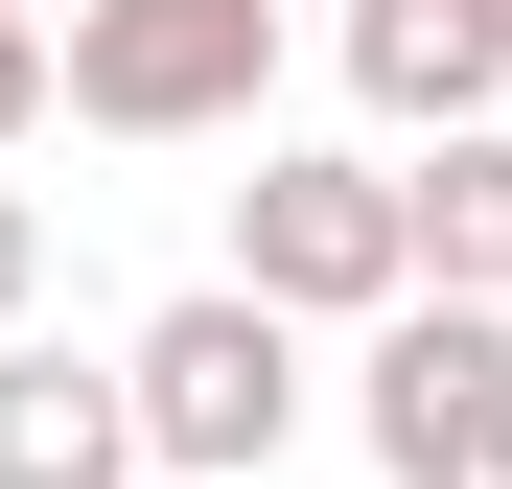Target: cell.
Returning a JSON list of instances; mask_svg holds the SVG:
<instances>
[{"label": "cell", "mask_w": 512, "mask_h": 489, "mask_svg": "<svg viewBox=\"0 0 512 489\" xmlns=\"http://www.w3.org/2000/svg\"><path fill=\"white\" fill-rule=\"evenodd\" d=\"M373 489H512V326L443 280L373 303Z\"/></svg>", "instance_id": "obj_3"}, {"label": "cell", "mask_w": 512, "mask_h": 489, "mask_svg": "<svg viewBox=\"0 0 512 489\" xmlns=\"http://www.w3.org/2000/svg\"><path fill=\"white\" fill-rule=\"evenodd\" d=\"M47 117V0H0V140Z\"/></svg>", "instance_id": "obj_8"}, {"label": "cell", "mask_w": 512, "mask_h": 489, "mask_svg": "<svg viewBox=\"0 0 512 489\" xmlns=\"http://www.w3.org/2000/svg\"><path fill=\"white\" fill-rule=\"evenodd\" d=\"M117 420H140V466H280L303 443V326L256 303V280L163 303L140 350H117Z\"/></svg>", "instance_id": "obj_2"}, {"label": "cell", "mask_w": 512, "mask_h": 489, "mask_svg": "<svg viewBox=\"0 0 512 489\" xmlns=\"http://www.w3.org/2000/svg\"><path fill=\"white\" fill-rule=\"evenodd\" d=\"M233 280L280 326H373L396 303V163H256L233 187Z\"/></svg>", "instance_id": "obj_4"}, {"label": "cell", "mask_w": 512, "mask_h": 489, "mask_svg": "<svg viewBox=\"0 0 512 489\" xmlns=\"http://www.w3.org/2000/svg\"><path fill=\"white\" fill-rule=\"evenodd\" d=\"M256 70H280V0H70L47 24V94L94 140H233Z\"/></svg>", "instance_id": "obj_1"}, {"label": "cell", "mask_w": 512, "mask_h": 489, "mask_svg": "<svg viewBox=\"0 0 512 489\" xmlns=\"http://www.w3.org/2000/svg\"><path fill=\"white\" fill-rule=\"evenodd\" d=\"M350 94H373L396 140L489 117V94H512V0H350Z\"/></svg>", "instance_id": "obj_5"}, {"label": "cell", "mask_w": 512, "mask_h": 489, "mask_svg": "<svg viewBox=\"0 0 512 489\" xmlns=\"http://www.w3.org/2000/svg\"><path fill=\"white\" fill-rule=\"evenodd\" d=\"M24 280H47V210H24V187H0V326H24Z\"/></svg>", "instance_id": "obj_9"}, {"label": "cell", "mask_w": 512, "mask_h": 489, "mask_svg": "<svg viewBox=\"0 0 512 489\" xmlns=\"http://www.w3.org/2000/svg\"><path fill=\"white\" fill-rule=\"evenodd\" d=\"M396 280L512 303V117H443V163H396Z\"/></svg>", "instance_id": "obj_6"}, {"label": "cell", "mask_w": 512, "mask_h": 489, "mask_svg": "<svg viewBox=\"0 0 512 489\" xmlns=\"http://www.w3.org/2000/svg\"><path fill=\"white\" fill-rule=\"evenodd\" d=\"M0 489H140L117 373H70V350H0Z\"/></svg>", "instance_id": "obj_7"}, {"label": "cell", "mask_w": 512, "mask_h": 489, "mask_svg": "<svg viewBox=\"0 0 512 489\" xmlns=\"http://www.w3.org/2000/svg\"><path fill=\"white\" fill-rule=\"evenodd\" d=\"M489 117H512V94H489Z\"/></svg>", "instance_id": "obj_10"}]
</instances>
